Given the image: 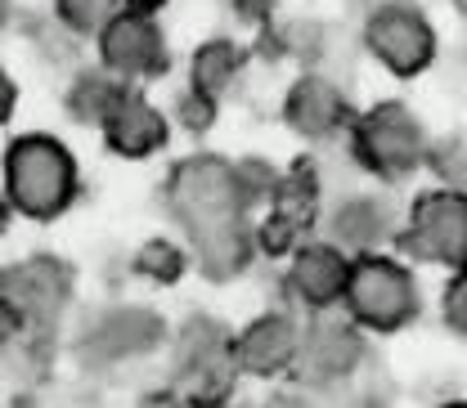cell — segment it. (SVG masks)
<instances>
[{
	"label": "cell",
	"instance_id": "cell-1",
	"mask_svg": "<svg viewBox=\"0 0 467 408\" xmlns=\"http://www.w3.org/2000/svg\"><path fill=\"white\" fill-rule=\"evenodd\" d=\"M77 158L55 135H23L5 148V202L14 216L55 220L77 202Z\"/></svg>",
	"mask_w": 467,
	"mask_h": 408
},
{
	"label": "cell",
	"instance_id": "cell-2",
	"mask_svg": "<svg viewBox=\"0 0 467 408\" xmlns=\"http://www.w3.org/2000/svg\"><path fill=\"white\" fill-rule=\"evenodd\" d=\"M167 202H171V216L189 230V238H202V233L230 230L247 220V202L238 193V171L225 158H184L171 171L167 184Z\"/></svg>",
	"mask_w": 467,
	"mask_h": 408
},
{
	"label": "cell",
	"instance_id": "cell-3",
	"mask_svg": "<svg viewBox=\"0 0 467 408\" xmlns=\"http://www.w3.org/2000/svg\"><path fill=\"white\" fill-rule=\"evenodd\" d=\"M342 301L355 323H364L373 332H396L418 314V283L400 260L364 251L359 260H350Z\"/></svg>",
	"mask_w": 467,
	"mask_h": 408
},
{
	"label": "cell",
	"instance_id": "cell-4",
	"mask_svg": "<svg viewBox=\"0 0 467 408\" xmlns=\"http://www.w3.org/2000/svg\"><path fill=\"white\" fill-rule=\"evenodd\" d=\"M400 247L413 260H436V265H450V270H467V193L431 189V193L413 198Z\"/></svg>",
	"mask_w": 467,
	"mask_h": 408
},
{
	"label": "cell",
	"instance_id": "cell-5",
	"mask_svg": "<svg viewBox=\"0 0 467 408\" xmlns=\"http://www.w3.org/2000/svg\"><path fill=\"white\" fill-rule=\"evenodd\" d=\"M355 158L382 179H405L422 162V126L405 104H378L355 121Z\"/></svg>",
	"mask_w": 467,
	"mask_h": 408
},
{
	"label": "cell",
	"instance_id": "cell-6",
	"mask_svg": "<svg viewBox=\"0 0 467 408\" xmlns=\"http://www.w3.org/2000/svg\"><path fill=\"white\" fill-rule=\"evenodd\" d=\"M364 46L382 67H391L396 76H418L431 58H436V32L427 23L422 9L413 5H378L364 23Z\"/></svg>",
	"mask_w": 467,
	"mask_h": 408
},
{
	"label": "cell",
	"instance_id": "cell-7",
	"mask_svg": "<svg viewBox=\"0 0 467 408\" xmlns=\"http://www.w3.org/2000/svg\"><path fill=\"white\" fill-rule=\"evenodd\" d=\"M99 58H104V72L117 76L121 86L162 76L171 67L162 23L153 14H140V9H117L113 23L99 32Z\"/></svg>",
	"mask_w": 467,
	"mask_h": 408
},
{
	"label": "cell",
	"instance_id": "cell-8",
	"mask_svg": "<svg viewBox=\"0 0 467 408\" xmlns=\"http://www.w3.org/2000/svg\"><path fill=\"white\" fill-rule=\"evenodd\" d=\"M0 296L23 314L27 328H46L72 301V270L55 256H27V260L0 270Z\"/></svg>",
	"mask_w": 467,
	"mask_h": 408
},
{
	"label": "cell",
	"instance_id": "cell-9",
	"mask_svg": "<svg viewBox=\"0 0 467 408\" xmlns=\"http://www.w3.org/2000/svg\"><path fill=\"white\" fill-rule=\"evenodd\" d=\"M167 328L153 310L144 305H113L104 314H95L81 332V359L90 363H126V359H140L149 350L162 346Z\"/></svg>",
	"mask_w": 467,
	"mask_h": 408
},
{
	"label": "cell",
	"instance_id": "cell-10",
	"mask_svg": "<svg viewBox=\"0 0 467 408\" xmlns=\"http://www.w3.org/2000/svg\"><path fill=\"white\" fill-rule=\"evenodd\" d=\"M99 130H104V144L113 148L117 158H130V162H140V158H149V153H158L167 144V117L130 86H121V95L104 113Z\"/></svg>",
	"mask_w": 467,
	"mask_h": 408
},
{
	"label": "cell",
	"instance_id": "cell-11",
	"mask_svg": "<svg viewBox=\"0 0 467 408\" xmlns=\"http://www.w3.org/2000/svg\"><path fill=\"white\" fill-rule=\"evenodd\" d=\"M301 332L288 314H261L234 337V368L247 377H279L296 363Z\"/></svg>",
	"mask_w": 467,
	"mask_h": 408
},
{
	"label": "cell",
	"instance_id": "cell-12",
	"mask_svg": "<svg viewBox=\"0 0 467 408\" xmlns=\"http://www.w3.org/2000/svg\"><path fill=\"white\" fill-rule=\"evenodd\" d=\"M359 354H364V342H359L355 323L319 314L301 332V346H296V363L292 368H301L306 382H337V377H347L350 368L359 363Z\"/></svg>",
	"mask_w": 467,
	"mask_h": 408
},
{
	"label": "cell",
	"instance_id": "cell-13",
	"mask_svg": "<svg viewBox=\"0 0 467 408\" xmlns=\"http://www.w3.org/2000/svg\"><path fill=\"white\" fill-rule=\"evenodd\" d=\"M347 274H350V260L333 242H310V247L301 242L292 251V265H288V291L306 310H328V305L342 301Z\"/></svg>",
	"mask_w": 467,
	"mask_h": 408
},
{
	"label": "cell",
	"instance_id": "cell-14",
	"mask_svg": "<svg viewBox=\"0 0 467 408\" xmlns=\"http://www.w3.org/2000/svg\"><path fill=\"white\" fill-rule=\"evenodd\" d=\"M284 117H288V126L296 135L324 139V135H333V130L347 126L350 104L328 76H301L288 90V99H284Z\"/></svg>",
	"mask_w": 467,
	"mask_h": 408
},
{
	"label": "cell",
	"instance_id": "cell-15",
	"mask_svg": "<svg viewBox=\"0 0 467 408\" xmlns=\"http://www.w3.org/2000/svg\"><path fill=\"white\" fill-rule=\"evenodd\" d=\"M175 368L193 377L198 386L225 377L234 368V332L216 319H189L175 342Z\"/></svg>",
	"mask_w": 467,
	"mask_h": 408
},
{
	"label": "cell",
	"instance_id": "cell-16",
	"mask_svg": "<svg viewBox=\"0 0 467 408\" xmlns=\"http://www.w3.org/2000/svg\"><path fill=\"white\" fill-rule=\"evenodd\" d=\"M189 242H193L198 270H202L207 279H216V283L238 279V274L247 270L252 251H256V238H252V230H247V220H243V225H230V230L202 233V238H189Z\"/></svg>",
	"mask_w": 467,
	"mask_h": 408
},
{
	"label": "cell",
	"instance_id": "cell-17",
	"mask_svg": "<svg viewBox=\"0 0 467 408\" xmlns=\"http://www.w3.org/2000/svg\"><path fill=\"white\" fill-rule=\"evenodd\" d=\"M387 230H391V211H387V202H378V198H347V202L333 211V242L359 251V256H364L373 242H382Z\"/></svg>",
	"mask_w": 467,
	"mask_h": 408
},
{
	"label": "cell",
	"instance_id": "cell-18",
	"mask_svg": "<svg viewBox=\"0 0 467 408\" xmlns=\"http://www.w3.org/2000/svg\"><path fill=\"white\" fill-rule=\"evenodd\" d=\"M243 63H247L243 46H234V41H207V46L193 55V86H189V90H198V95H207V99H221L234 81H238Z\"/></svg>",
	"mask_w": 467,
	"mask_h": 408
},
{
	"label": "cell",
	"instance_id": "cell-19",
	"mask_svg": "<svg viewBox=\"0 0 467 408\" xmlns=\"http://www.w3.org/2000/svg\"><path fill=\"white\" fill-rule=\"evenodd\" d=\"M121 95V81L109 76V72H81L77 81H72V90H67V108L77 121H104V113L113 108V99Z\"/></svg>",
	"mask_w": 467,
	"mask_h": 408
},
{
	"label": "cell",
	"instance_id": "cell-20",
	"mask_svg": "<svg viewBox=\"0 0 467 408\" xmlns=\"http://www.w3.org/2000/svg\"><path fill=\"white\" fill-rule=\"evenodd\" d=\"M117 9H121L117 0H55V18L77 36H99Z\"/></svg>",
	"mask_w": 467,
	"mask_h": 408
},
{
	"label": "cell",
	"instance_id": "cell-21",
	"mask_svg": "<svg viewBox=\"0 0 467 408\" xmlns=\"http://www.w3.org/2000/svg\"><path fill=\"white\" fill-rule=\"evenodd\" d=\"M184 265H189V256L167 242V238H149L144 247H140V256H135V270L149 279V283H175L180 274H184Z\"/></svg>",
	"mask_w": 467,
	"mask_h": 408
},
{
	"label": "cell",
	"instance_id": "cell-22",
	"mask_svg": "<svg viewBox=\"0 0 467 408\" xmlns=\"http://www.w3.org/2000/svg\"><path fill=\"white\" fill-rule=\"evenodd\" d=\"M445 323L459 337H467V270H459L450 279V288H445Z\"/></svg>",
	"mask_w": 467,
	"mask_h": 408
},
{
	"label": "cell",
	"instance_id": "cell-23",
	"mask_svg": "<svg viewBox=\"0 0 467 408\" xmlns=\"http://www.w3.org/2000/svg\"><path fill=\"white\" fill-rule=\"evenodd\" d=\"M212 117H216V99H207V95H198V90H189V95L180 99V121H184L189 130H207Z\"/></svg>",
	"mask_w": 467,
	"mask_h": 408
},
{
	"label": "cell",
	"instance_id": "cell-24",
	"mask_svg": "<svg viewBox=\"0 0 467 408\" xmlns=\"http://www.w3.org/2000/svg\"><path fill=\"white\" fill-rule=\"evenodd\" d=\"M23 328H27V323H23V314H18V310L0 296V346L18 342V337H23Z\"/></svg>",
	"mask_w": 467,
	"mask_h": 408
},
{
	"label": "cell",
	"instance_id": "cell-25",
	"mask_svg": "<svg viewBox=\"0 0 467 408\" xmlns=\"http://www.w3.org/2000/svg\"><path fill=\"white\" fill-rule=\"evenodd\" d=\"M14 99H18V90H14L9 72L0 67V126H5V121H9V113H14Z\"/></svg>",
	"mask_w": 467,
	"mask_h": 408
},
{
	"label": "cell",
	"instance_id": "cell-26",
	"mask_svg": "<svg viewBox=\"0 0 467 408\" xmlns=\"http://www.w3.org/2000/svg\"><path fill=\"white\" fill-rule=\"evenodd\" d=\"M121 9H140V14H153V9H162L167 0H117Z\"/></svg>",
	"mask_w": 467,
	"mask_h": 408
},
{
	"label": "cell",
	"instance_id": "cell-27",
	"mask_svg": "<svg viewBox=\"0 0 467 408\" xmlns=\"http://www.w3.org/2000/svg\"><path fill=\"white\" fill-rule=\"evenodd\" d=\"M9 220H14V207H9L5 193H0V238H5V230H9Z\"/></svg>",
	"mask_w": 467,
	"mask_h": 408
},
{
	"label": "cell",
	"instance_id": "cell-28",
	"mask_svg": "<svg viewBox=\"0 0 467 408\" xmlns=\"http://www.w3.org/2000/svg\"><path fill=\"white\" fill-rule=\"evenodd\" d=\"M180 408H230V404H221V400H180Z\"/></svg>",
	"mask_w": 467,
	"mask_h": 408
},
{
	"label": "cell",
	"instance_id": "cell-29",
	"mask_svg": "<svg viewBox=\"0 0 467 408\" xmlns=\"http://www.w3.org/2000/svg\"><path fill=\"white\" fill-rule=\"evenodd\" d=\"M5 18H9V0H0V27H5Z\"/></svg>",
	"mask_w": 467,
	"mask_h": 408
},
{
	"label": "cell",
	"instance_id": "cell-30",
	"mask_svg": "<svg viewBox=\"0 0 467 408\" xmlns=\"http://www.w3.org/2000/svg\"><path fill=\"white\" fill-rule=\"evenodd\" d=\"M445 408H467V404H445Z\"/></svg>",
	"mask_w": 467,
	"mask_h": 408
}]
</instances>
